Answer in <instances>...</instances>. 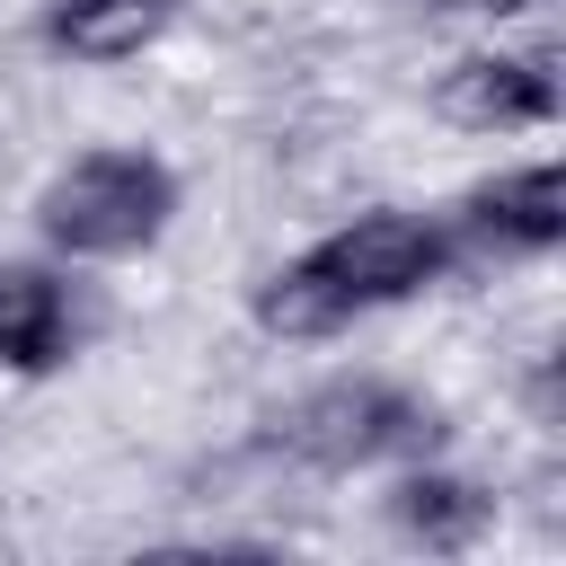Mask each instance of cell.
Here are the masks:
<instances>
[{
    "instance_id": "2",
    "label": "cell",
    "mask_w": 566,
    "mask_h": 566,
    "mask_svg": "<svg viewBox=\"0 0 566 566\" xmlns=\"http://www.w3.org/2000/svg\"><path fill=\"white\" fill-rule=\"evenodd\" d=\"M168 212H177V177L150 150H88L35 195V230L62 256H133L168 230Z\"/></svg>"
},
{
    "instance_id": "5",
    "label": "cell",
    "mask_w": 566,
    "mask_h": 566,
    "mask_svg": "<svg viewBox=\"0 0 566 566\" xmlns=\"http://www.w3.org/2000/svg\"><path fill=\"white\" fill-rule=\"evenodd\" d=\"M469 230L495 239V248H522V256L557 248L566 239V177H557V159H531V168L478 186L469 195Z\"/></svg>"
},
{
    "instance_id": "1",
    "label": "cell",
    "mask_w": 566,
    "mask_h": 566,
    "mask_svg": "<svg viewBox=\"0 0 566 566\" xmlns=\"http://www.w3.org/2000/svg\"><path fill=\"white\" fill-rule=\"evenodd\" d=\"M442 256H451V239L433 221L363 212V221L327 230L310 256H292V265H274L256 283V327L265 336H327V327H345L363 310H389V301L424 292L442 274Z\"/></svg>"
},
{
    "instance_id": "3",
    "label": "cell",
    "mask_w": 566,
    "mask_h": 566,
    "mask_svg": "<svg viewBox=\"0 0 566 566\" xmlns=\"http://www.w3.org/2000/svg\"><path fill=\"white\" fill-rule=\"evenodd\" d=\"M416 442H433V407L389 380H318L274 416V451H292L301 469H371Z\"/></svg>"
},
{
    "instance_id": "6",
    "label": "cell",
    "mask_w": 566,
    "mask_h": 566,
    "mask_svg": "<svg viewBox=\"0 0 566 566\" xmlns=\"http://www.w3.org/2000/svg\"><path fill=\"white\" fill-rule=\"evenodd\" d=\"M71 336H80L71 292L44 265H0V371H53Z\"/></svg>"
},
{
    "instance_id": "8",
    "label": "cell",
    "mask_w": 566,
    "mask_h": 566,
    "mask_svg": "<svg viewBox=\"0 0 566 566\" xmlns=\"http://www.w3.org/2000/svg\"><path fill=\"white\" fill-rule=\"evenodd\" d=\"M389 522H398L407 539H424V548H469V539L495 522V495H486V486H469V478L416 469V478H398V486H389Z\"/></svg>"
},
{
    "instance_id": "4",
    "label": "cell",
    "mask_w": 566,
    "mask_h": 566,
    "mask_svg": "<svg viewBox=\"0 0 566 566\" xmlns=\"http://www.w3.org/2000/svg\"><path fill=\"white\" fill-rule=\"evenodd\" d=\"M442 115L478 124V133H513V124H548L557 115V80L531 53H478L442 80Z\"/></svg>"
},
{
    "instance_id": "7",
    "label": "cell",
    "mask_w": 566,
    "mask_h": 566,
    "mask_svg": "<svg viewBox=\"0 0 566 566\" xmlns=\"http://www.w3.org/2000/svg\"><path fill=\"white\" fill-rule=\"evenodd\" d=\"M177 18V0H53L44 9V44L71 62H124L142 44H159Z\"/></svg>"
}]
</instances>
